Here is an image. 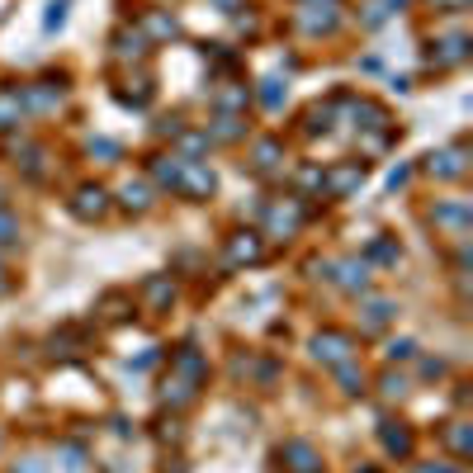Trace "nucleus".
<instances>
[{
	"label": "nucleus",
	"instance_id": "obj_1",
	"mask_svg": "<svg viewBox=\"0 0 473 473\" xmlns=\"http://www.w3.org/2000/svg\"><path fill=\"white\" fill-rule=\"evenodd\" d=\"M317 346H327V360H346V341L341 337H327V341H317Z\"/></svg>",
	"mask_w": 473,
	"mask_h": 473
},
{
	"label": "nucleus",
	"instance_id": "obj_2",
	"mask_svg": "<svg viewBox=\"0 0 473 473\" xmlns=\"http://www.w3.org/2000/svg\"><path fill=\"white\" fill-rule=\"evenodd\" d=\"M5 232H14V223H10V218H0V241H10Z\"/></svg>",
	"mask_w": 473,
	"mask_h": 473
}]
</instances>
